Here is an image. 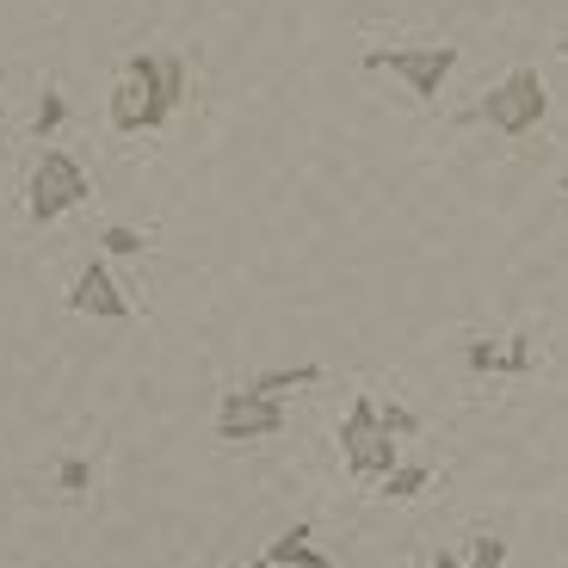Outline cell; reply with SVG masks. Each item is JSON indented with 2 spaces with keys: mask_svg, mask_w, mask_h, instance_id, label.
<instances>
[{
  "mask_svg": "<svg viewBox=\"0 0 568 568\" xmlns=\"http://www.w3.org/2000/svg\"><path fill=\"white\" fill-rule=\"evenodd\" d=\"M87 199H93V180H87L81 161H74L69 149H43L31 180H26L31 223H57V216H69L74 204H87Z\"/></svg>",
  "mask_w": 568,
  "mask_h": 568,
  "instance_id": "1",
  "label": "cell"
},
{
  "mask_svg": "<svg viewBox=\"0 0 568 568\" xmlns=\"http://www.w3.org/2000/svg\"><path fill=\"white\" fill-rule=\"evenodd\" d=\"M315 384H322V365H284V371H260L254 377V389L272 402H284L291 389H315Z\"/></svg>",
  "mask_w": 568,
  "mask_h": 568,
  "instance_id": "9",
  "label": "cell"
},
{
  "mask_svg": "<svg viewBox=\"0 0 568 568\" xmlns=\"http://www.w3.org/2000/svg\"><path fill=\"white\" fill-rule=\"evenodd\" d=\"M247 568H272V562H266V556H260V562H247Z\"/></svg>",
  "mask_w": 568,
  "mask_h": 568,
  "instance_id": "19",
  "label": "cell"
},
{
  "mask_svg": "<svg viewBox=\"0 0 568 568\" xmlns=\"http://www.w3.org/2000/svg\"><path fill=\"white\" fill-rule=\"evenodd\" d=\"M62 118H69V100H62V93H43L38 118H31V136H38V142H50V136L62 130Z\"/></svg>",
  "mask_w": 568,
  "mask_h": 568,
  "instance_id": "13",
  "label": "cell"
},
{
  "mask_svg": "<svg viewBox=\"0 0 568 568\" xmlns=\"http://www.w3.org/2000/svg\"><path fill=\"white\" fill-rule=\"evenodd\" d=\"M130 81L142 87V124L161 130L185 100V57L180 50H136L130 57Z\"/></svg>",
  "mask_w": 568,
  "mask_h": 568,
  "instance_id": "4",
  "label": "cell"
},
{
  "mask_svg": "<svg viewBox=\"0 0 568 568\" xmlns=\"http://www.w3.org/2000/svg\"><path fill=\"white\" fill-rule=\"evenodd\" d=\"M469 371H500V346H488V341H469Z\"/></svg>",
  "mask_w": 568,
  "mask_h": 568,
  "instance_id": "17",
  "label": "cell"
},
{
  "mask_svg": "<svg viewBox=\"0 0 568 568\" xmlns=\"http://www.w3.org/2000/svg\"><path fill=\"white\" fill-rule=\"evenodd\" d=\"M112 124L124 130V136H142V130H149L142 124V87L130 81V74H124V87L112 93Z\"/></svg>",
  "mask_w": 568,
  "mask_h": 568,
  "instance_id": "10",
  "label": "cell"
},
{
  "mask_svg": "<svg viewBox=\"0 0 568 568\" xmlns=\"http://www.w3.org/2000/svg\"><path fill=\"white\" fill-rule=\"evenodd\" d=\"M377 483H384V495H389V500H414L426 483H433V469H426V464H396V469H384Z\"/></svg>",
  "mask_w": 568,
  "mask_h": 568,
  "instance_id": "11",
  "label": "cell"
},
{
  "mask_svg": "<svg viewBox=\"0 0 568 568\" xmlns=\"http://www.w3.org/2000/svg\"><path fill=\"white\" fill-rule=\"evenodd\" d=\"M433 568H464V562H457V556H445V550H439V562H433Z\"/></svg>",
  "mask_w": 568,
  "mask_h": 568,
  "instance_id": "18",
  "label": "cell"
},
{
  "mask_svg": "<svg viewBox=\"0 0 568 568\" xmlns=\"http://www.w3.org/2000/svg\"><path fill=\"white\" fill-rule=\"evenodd\" d=\"M69 310L74 315H100V322H130V297L118 291V278L105 272V260H87L81 278L69 284Z\"/></svg>",
  "mask_w": 568,
  "mask_h": 568,
  "instance_id": "7",
  "label": "cell"
},
{
  "mask_svg": "<svg viewBox=\"0 0 568 568\" xmlns=\"http://www.w3.org/2000/svg\"><path fill=\"white\" fill-rule=\"evenodd\" d=\"M365 69L408 81L414 100H439V87L452 81V69H457V50H452V43H420V50H365Z\"/></svg>",
  "mask_w": 568,
  "mask_h": 568,
  "instance_id": "5",
  "label": "cell"
},
{
  "mask_svg": "<svg viewBox=\"0 0 568 568\" xmlns=\"http://www.w3.org/2000/svg\"><path fill=\"white\" fill-rule=\"evenodd\" d=\"M266 562L272 568H334L322 550H310V526H291L266 544Z\"/></svg>",
  "mask_w": 568,
  "mask_h": 568,
  "instance_id": "8",
  "label": "cell"
},
{
  "mask_svg": "<svg viewBox=\"0 0 568 568\" xmlns=\"http://www.w3.org/2000/svg\"><path fill=\"white\" fill-rule=\"evenodd\" d=\"M272 433H284V402L260 396V389H235L216 402V439L223 445H254Z\"/></svg>",
  "mask_w": 568,
  "mask_h": 568,
  "instance_id": "6",
  "label": "cell"
},
{
  "mask_svg": "<svg viewBox=\"0 0 568 568\" xmlns=\"http://www.w3.org/2000/svg\"><path fill=\"white\" fill-rule=\"evenodd\" d=\"M464 568H507V544H500V538H476V550H469Z\"/></svg>",
  "mask_w": 568,
  "mask_h": 568,
  "instance_id": "16",
  "label": "cell"
},
{
  "mask_svg": "<svg viewBox=\"0 0 568 568\" xmlns=\"http://www.w3.org/2000/svg\"><path fill=\"white\" fill-rule=\"evenodd\" d=\"M341 457L353 476H365V483H377L384 469L402 464L396 439L384 433V420H377V396H353V408H346L341 420Z\"/></svg>",
  "mask_w": 568,
  "mask_h": 568,
  "instance_id": "3",
  "label": "cell"
},
{
  "mask_svg": "<svg viewBox=\"0 0 568 568\" xmlns=\"http://www.w3.org/2000/svg\"><path fill=\"white\" fill-rule=\"evenodd\" d=\"M544 112H550V87H544L538 69H513L500 87L483 93V124L500 130V136H526V130H538Z\"/></svg>",
  "mask_w": 568,
  "mask_h": 568,
  "instance_id": "2",
  "label": "cell"
},
{
  "mask_svg": "<svg viewBox=\"0 0 568 568\" xmlns=\"http://www.w3.org/2000/svg\"><path fill=\"white\" fill-rule=\"evenodd\" d=\"M57 488H62V495H87V488H93V464H87V457H62V464H57Z\"/></svg>",
  "mask_w": 568,
  "mask_h": 568,
  "instance_id": "15",
  "label": "cell"
},
{
  "mask_svg": "<svg viewBox=\"0 0 568 568\" xmlns=\"http://www.w3.org/2000/svg\"><path fill=\"white\" fill-rule=\"evenodd\" d=\"M377 420H384L389 439H408V433H420V414L402 408V402H377Z\"/></svg>",
  "mask_w": 568,
  "mask_h": 568,
  "instance_id": "14",
  "label": "cell"
},
{
  "mask_svg": "<svg viewBox=\"0 0 568 568\" xmlns=\"http://www.w3.org/2000/svg\"><path fill=\"white\" fill-rule=\"evenodd\" d=\"M100 247H105V254H118V260H136L149 242H142V229H130V223H112V229H100Z\"/></svg>",
  "mask_w": 568,
  "mask_h": 568,
  "instance_id": "12",
  "label": "cell"
}]
</instances>
